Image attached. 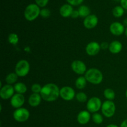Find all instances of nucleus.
<instances>
[{
  "label": "nucleus",
  "mask_w": 127,
  "mask_h": 127,
  "mask_svg": "<svg viewBox=\"0 0 127 127\" xmlns=\"http://www.w3.org/2000/svg\"><path fill=\"white\" fill-rule=\"evenodd\" d=\"M124 33H125V36L127 37V27L125 28V32H124Z\"/></svg>",
  "instance_id": "38"
},
{
  "label": "nucleus",
  "mask_w": 127,
  "mask_h": 127,
  "mask_svg": "<svg viewBox=\"0 0 127 127\" xmlns=\"http://www.w3.org/2000/svg\"><path fill=\"white\" fill-rule=\"evenodd\" d=\"M60 91L58 86L53 83H48L42 87L40 95L42 99L47 102H53L60 96Z\"/></svg>",
  "instance_id": "1"
},
{
  "label": "nucleus",
  "mask_w": 127,
  "mask_h": 127,
  "mask_svg": "<svg viewBox=\"0 0 127 127\" xmlns=\"http://www.w3.org/2000/svg\"><path fill=\"white\" fill-rule=\"evenodd\" d=\"M125 96H126V98H127V90H126V92H125Z\"/></svg>",
  "instance_id": "39"
},
{
  "label": "nucleus",
  "mask_w": 127,
  "mask_h": 127,
  "mask_svg": "<svg viewBox=\"0 0 127 127\" xmlns=\"http://www.w3.org/2000/svg\"><path fill=\"white\" fill-rule=\"evenodd\" d=\"M87 81L91 84L97 85L100 84L103 81V74L99 69L92 68L87 70L84 74Z\"/></svg>",
  "instance_id": "2"
},
{
  "label": "nucleus",
  "mask_w": 127,
  "mask_h": 127,
  "mask_svg": "<svg viewBox=\"0 0 127 127\" xmlns=\"http://www.w3.org/2000/svg\"><path fill=\"white\" fill-rule=\"evenodd\" d=\"M123 48L122 43L118 40H114L109 44V50L112 54H118L122 51Z\"/></svg>",
  "instance_id": "18"
},
{
  "label": "nucleus",
  "mask_w": 127,
  "mask_h": 127,
  "mask_svg": "<svg viewBox=\"0 0 127 127\" xmlns=\"http://www.w3.org/2000/svg\"><path fill=\"white\" fill-rule=\"evenodd\" d=\"M76 99L79 102H85L88 100V96L86 94V93H83V92H79V93H77L76 94Z\"/></svg>",
  "instance_id": "27"
},
{
  "label": "nucleus",
  "mask_w": 127,
  "mask_h": 127,
  "mask_svg": "<svg viewBox=\"0 0 127 127\" xmlns=\"http://www.w3.org/2000/svg\"><path fill=\"white\" fill-rule=\"evenodd\" d=\"M98 22H99V19L95 15L90 14L88 17L84 18L83 24L85 28L88 29H92L96 27Z\"/></svg>",
  "instance_id": "14"
},
{
  "label": "nucleus",
  "mask_w": 127,
  "mask_h": 127,
  "mask_svg": "<svg viewBox=\"0 0 127 127\" xmlns=\"http://www.w3.org/2000/svg\"><path fill=\"white\" fill-rule=\"evenodd\" d=\"M51 14V12L47 8H43L40 10V16L43 18H48L50 17Z\"/></svg>",
  "instance_id": "29"
},
{
  "label": "nucleus",
  "mask_w": 127,
  "mask_h": 127,
  "mask_svg": "<svg viewBox=\"0 0 127 127\" xmlns=\"http://www.w3.org/2000/svg\"><path fill=\"white\" fill-rule=\"evenodd\" d=\"M87 82L88 81H87L85 77L81 76L78 77L76 80L75 86L77 89L81 90V89H84L85 87L86 86Z\"/></svg>",
  "instance_id": "20"
},
{
  "label": "nucleus",
  "mask_w": 127,
  "mask_h": 127,
  "mask_svg": "<svg viewBox=\"0 0 127 127\" xmlns=\"http://www.w3.org/2000/svg\"><path fill=\"white\" fill-rule=\"evenodd\" d=\"M35 1L40 7H44L48 3L49 0H35Z\"/></svg>",
  "instance_id": "31"
},
{
  "label": "nucleus",
  "mask_w": 127,
  "mask_h": 127,
  "mask_svg": "<svg viewBox=\"0 0 127 127\" xmlns=\"http://www.w3.org/2000/svg\"><path fill=\"white\" fill-rule=\"evenodd\" d=\"M60 96L66 101H70L74 99V97H76L75 91L71 87L64 86L60 89Z\"/></svg>",
  "instance_id": "8"
},
{
  "label": "nucleus",
  "mask_w": 127,
  "mask_h": 127,
  "mask_svg": "<svg viewBox=\"0 0 127 127\" xmlns=\"http://www.w3.org/2000/svg\"><path fill=\"white\" fill-rule=\"evenodd\" d=\"M25 102V97L23 94H14V95L11 97L10 100V103L12 107L15 109H19L22 107Z\"/></svg>",
  "instance_id": "11"
},
{
  "label": "nucleus",
  "mask_w": 127,
  "mask_h": 127,
  "mask_svg": "<svg viewBox=\"0 0 127 127\" xmlns=\"http://www.w3.org/2000/svg\"><path fill=\"white\" fill-rule=\"evenodd\" d=\"M42 87L39 84H32L31 86V91L33 92V93H37V94H40V92L42 91Z\"/></svg>",
  "instance_id": "28"
},
{
  "label": "nucleus",
  "mask_w": 127,
  "mask_h": 127,
  "mask_svg": "<svg viewBox=\"0 0 127 127\" xmlns=\"http://www.w3.org/2000/svg\"><path fill=\"white\" fill-rule=\"evenodd\" d=\"M40 9L37 4H30L26 7L24 11V17L27 21H33L40 14Z\"/></svg>",
  "instance_id": "3"
},
{
  "label": "nucleus",
  "mask_w": 127,
  "mask_h": 127,
  "mask_svg": "<svg viewBox=\"0 0 127 127\" xmlns=\"http://www.w3.org/2000/svg\"><path fill=\"white\" fill-rule=\"evenodd\" d=\"M18 76L16 73H11L7 74L5 79V81L7 83V84H14L16 83V81L18 79Z\"/></svg>",
  "instance_id": "22"
},
{
  "label": "nucleus",
  "mask_w": 127,
  "mask_h": 127,
  "mask_svg": "<svg viewBox=\"0 0 127 127\" xmlns=\"http://www.w3.org/2000/svg\"><path fill=\"white\" fill-rule=\"evenodd\" d=\"M8 40L9 43H10L12 45H17L19 42V37L16 33H11L8 35Z\"/></svg>",
  "instance_id": "26"
},
{
  "label": "nucleus",
  "mask_w": 127,
  "mask_h": 127,
  "mask_svg": "<svg viewBox=\"0 0 127 127\" xmlns=\"http://www.w3.org/2000/svg\"><path fill=\"white\" fill-rule=\"evenodd\" d=\"M66 1L68 2L69 4L71 5L72 6H77L81 4L83 1H84V0H66Z\"/></svg>",
  "instance_id": "30"
},
{
  "label": "nucleus",
  "mask_w": 127,
  "mask_h": 127,
  "mask_svg": "<svg viewBox=\"0 0 127 127\" xmlns=\"http://www.w3.org/2000/svg\"><path fill=\"white\" fill-rule=\"evenodd\" d=\"M42 97L40 94H37V93H33L30 95L28 99V103L31 107H35L38 106L40 104L42 101Z\"/></svg>",
  "instance_id": "16"
},
{
  "label": "nucleus",
  "mask_w": 127,
  "mask_h": 127,
  "mask_svg": "<svg viewBox=\"0 0 127 127\" xmlns=\"http://www.w3.org/2000/svg\"><path fill=\"white\" fill-rule=\"evenodd\" d=\"M30 117V112L27 109L21 107L14 111L13 118L17 122H24Z\"/></svg>",
  "instance_id": "7"
},
{
  "label": "nucleus",
  "mask_w": 127,
  "mask_h": 127,
  "mask_svg": "<svg viewBox=\"0 0 127 127\" xmlns=\"http://www.w3.org/2000/svg\"><path fill=\"white\" fill-rule=\"evenodd\" d=\"M120 127H127V119H125L122 122Z\"/></svg>",
  "instance_id": "35"
},
{
  "label": "nucleus",
  "mask_w": 127,
  "mask_h": 127,
  "mask_svg": "<svg viewBox=\"0 0 127 127\" xmlns=\"http://www.w3.org/2000/svg\"><path fill=\"white\" fill-rule=\"evenodd\" d=\"M104 95L108 100H113L115 99V93L112 89L107 88L104 91Z\"/></svg>",
  "instance_id": "24"
},
{
  "label": "nucleus",
  "mask_w": 127,
  "mask_h": 127,
  "mask_svg": "<svg viewBox=\"0 0 127 127\" xmlns=\"http://www.w3.org/2000/svg\"><path fill=\"white\" fill-rule=\"evenodd\" d=\"M14 88L15 92H16V93L21 94H24V93H26L27 90V88L26 84L21 82L16 83L14 86Z\"/></svg>",
  "instance_id": "19"
},
{
  "label": "nucleus",
  "mask_w": 127,
  "mask_h": 127,
  "mask_svg": "<svg viewBox=\"0 0 127 127\" xmlns=\"http://www.w3.org/2000/svg\"><path fill=\"white\" fill-rule=\"evenodd\" d=\"M120 4L124 9L127 10V0H120Z\"/></svg>",
  "instance_id": "34"
},
{
  "label": "nucleus",
  "mask_w": 127,
  "mask_h": 127,
  "mask_svg": "<svg viewBox=\"0 0 127 127\" xmlns=\"http://www.w3.org/2000/svg\"><path fill=\"white\" fill-rule=\"evenodd\" d=\"M73 11V6L69 4H64L63 6H62L60 8V14L63 17H71L72 12Z\"/></svg>",
  "instance_id": "17"
},
{
  "label": "nucleus",
  "mask_w": 127,
  "mask_h": 127,
  "mask_svg": "<svg viewBox=\"0 0 127 127\" xmlns=\"http://www.w3.org/2000/svg\"><path fill=\"white\" fill-rule=\"evenodd\" d=\"M109 29L112 34L114 35L120 36L125 32V28L123 24L119 22H114L110 24Z\"/></svg>",
  "instance_id": "12"
},
{
  "label": "nucleus",
  "mask_w": 127,
  "mask_h": 127,
  "mask_svg": "<svg viewBox=\"0 0 127 127\" xmlns=\"http://www.w3.org/2000/svg\"><path fill=\"white\" fill-rule=\"evenodd\" d=\"M116 110L115 103L112 100H105L102 104L101 111L107 118H110L114 115Z\"/></svg>",
  "instance_id": "5"
},
{
  "label": "nucleus",
  "mask_w": 127,
  "mask_h": 127,
  "mask_svg": "<svg viewBox=\"0 0 127 127\" xmlns=\"http://www.w3.org/2000/svg\"><path fill=\"white\" fill-rule=\"evenodd\" d=\"M125 12V9L121 6H117L113 9L112 14L114 17L119 18L123 16Z\"/></svg>",
  "instance_id": "23"
},
{
  "label": "nucleus",
  "mask_w": 127,
  "mask_h": 127,
  "mask_svg": "<svg viewBox=\"0 0 127 127\" xmlns=\"http://www.w3.org/2000/svg\"><path fill=\"white\" fill-rule=\"evenodd\" d=\"M91 114L88 110H82L77 116V121L81 125H86L88 124L91 120Z\"/></svg>",
  "instance_id": "15"
},
{
  "label": "nucleus",
  "mask_w": 127,
  "mask_h": 127,
  "mask_svg": "<svg viewBox=\"0 0 127 127\" xmlns=\"http://www.w3.org/2000/svg\"><path fill=\"white\" fill-rule=\"evenodd\" d=\"M100 49V44L97 42H91L86 47V52L89 56H95L99 53Z\"/></svg>",
  "instance_id": "13"
},
{
  "label": "nucleus",
  "mask_w": 127,
  "mask_h": 127,
  "mask_svg": "<svg viewBox=\"0 0 127 127\" xmlns=\"http://www.w3.org/2000/svg\"><path fill=\"white\" fill-rule=\"evenodd\" d=\"M123 24L125 27H127V18H125V19L124 20V22H123Z\"/></svg>",
  "instance_id": "36"
},
{
  "label": "nucleus",
  "mask_w": 127,
  "mask_h": 127,
  "mask_svg": "<svg viewBox=\"0 0 127 127\" xmlns=\"http://www.w3.org/2000/svg\"><path fill=\"white\" fill-rule=\"evenodd\" d=\"M78 12H79L80 17L86 18L90 15L91 9L88 6H86V5H81L79 6V9H78Z\"/></svg>",
  "instance_id": "21"
},
{
  "label": "nucleus",
  "mask_w": 127,
  "mask_h": 127,
  "mask_svg": "<svg viewBox=\"0 0 127 127\" xmlns=\"http://www.w3.org/2000/svg\"><path fill=\"white\" fill-rule=\"evenodd\" d=\"M109 44L108 42H103L100 43V48L102 50H107V49H109Z\"/></svg>",
  "instance_id": "32"
},
{
  "label": "nucleus",
  "mask_w": 127,
  "mask_h": 127,
  "mask_svg": "<svg viewBox=\"0 0 127 127\" xmlns=\"http://www.w3.org/2000/svg\"><path fill=\"white\" fill-rule=\"evenodd\" d=\"M79 16V12H78V10H73V12H72L71 15V17L73 19H76L78 18Z\"/></svg>",
  "instance_id": "33"
},
{
  "label": "nucleus",
  "mask_w": 127,
  "mask_h": 127,
  "mask_svg": "<svg viewBox=\"0 0 127 127\" xmlns=\"http://www.w3.org/2000/svg\"><path fill=\"white\" fill-rule=\"evenodd\" d=\"M106 127H119L117 126V125H115V124H110V125H107Z\"/></svg>",
  "instance_id": "37"
},
{
  "label": "nucleus",
  "mask_w": 127,
  "mask_h": 127,
  "mask_svg": "<svg viewBox=\"0 0 127 127\" xmlns=\"http://www.w3.org/2000/svg\"><path fill=\"white\" fill-rule=\"evenodd\" d=\"M30 71V64L26 60L19 61L15 66V73L19 77H24Z\"/></svg>",
  "instance_id": "4"
},
{
  "label": "nucleus",
  "mask_w": 127,
  "mask_h": 127,
  "mask_svg": "<svg viewBox=\"0 0 127 127\" xmlns=\"http://www.w3.org/2000/svg\"><path fill=\"white\" fill-rule=\"evenodd\" d=\"M71 69L76 74L79 75L85 74L87 71L86 65L81 60H74L71 64Z\"/></svg>",
  "instance_id": "10"
},
{
  "label": "nucleus",
  "mask_w": 127,
  "mask_h": 127,
  "mask_svg": "<svg viewBox=\"0 0 127 127\" xmlns=\"http://www.w3.org/2000/svg\"><path fill=\"white\" fill-rule=\"evenodd\" d=\"M14 86L10 84H6L1 87L0 89V97L4 100L11 99L14 95Z\"/></svg>",
  "instance_id": "9"
},
{
  "label": "nucleus",
  "mask_w": 127,
  "mask_h": 127,
  "mask_svg": "<svg viewBox=\"0 0 127 127\" xmlns=\"http://www.w3.org/2000/svg\"><path fill=\"white\" fill-rule=\"evenodd\" d=\"M92 120L95 124L100 125L104 121V118H103L102 115L101 114L98 112H96L93 114V115H92Z\"/></svg>",
  "instance_id": "25"
},
{
  "label": "nucleus",
  "mask_w": 127,
  "mask_h": 127,
  "mask_svg": "<svg viewBox=\"0 0 127 127\" xmlns=\"http://www.w3.org/2000/svg\"><path fill=\"white\" fill-rule=\"evenodd\" d=\"M101 100L97 97H93L88 100L86 104L87 110L90 113H96L102 107Z\"/></svg>",
  "instance_id": "6"
}]
</instances>
